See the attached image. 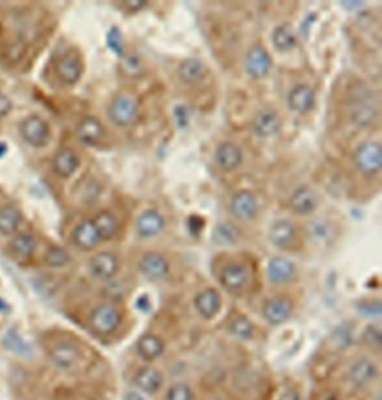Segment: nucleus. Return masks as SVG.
Segmentation results:
<instances>
[{"mask_svg": "<svg viewBox=\"0 0 382 400\" xmlns=\"http://www.w3.org/2000/svg\"><path fill=\"white\" fill-rule=\"evenodd\" d=\"M348 115L359 127H370L378 121L380 102L372 89L366 86L353 89L348 100Z\"/></svg>", "mask_w": 382, "mask_h": 400, "instance_id": "1", "label": "nucleus"}, {"mask_svg": "<svg viewBox=\"0 0 382 400\" xmlns=\"http://www.w3.org/2000/svg\"><path fill=\"white\" fill-rule=\"evenodd\" d=\"M380 142H362L354 153V163L359 172L367 176H373L380 173L382 166V152Z\"/></svg>", "mask_w": 382, "mask_h": 400, "instance_id": "2", "label": "nucleus"}, {"mask_svg": "<svg viewBox=\"0 0 382 400\" xmlns=\"http://www.w3.org/2000/svg\"><path fill=\"white\" fill-rule=\"evenodd\" d=\"M139 113L136 99L132 95H119L114 99L108 109L109 117L119 127L132 125Z\"/></svg>", "mask_w": 382, "mask_h": 400, "instance_id": "3", "label": "nucleus"}, {"mask_svg": "<svg viewBox=\"0 0 382 400\" xmlns=\"http://www.w3.org/2000/svg\"><path fill=\"white\" fill-rule=\"evenodd\" d=\"M21 134L29 145L40 148L49 142V127L43 117L31 115L21 122Z\"/></svg>", "mask_w": 382, "mask_h": 400, "instance_id": "4", "label": "nucleus"}, {"mask_svg": "<svg viewBox=\"0 0 382 400\" xmlns=\"http://www.w3.org/2000/svg\"><path fill=\"white\" fill-rule=\"evenodd\" d=\"M121 315L117 307L104 304L97 307L91 317L93 330L99 335H110L120 325Z\"/></svg>", "mask_w": 382, "mask_h": 400, "instance_id": "5", "label": "nucleus"}, {"mask_svg": "<svg viewBox=\"0 0 382 400\" xmlns=\"http://www.w3.org/2000/svg\"><path fill=\"white\" fill-rule=\"evenodd\" d=\"M230 208L235 217L241 221H250L257 216L259 203L256 195L250 190H239L232 196Z\"/></svg>", "mask_w": 382, "mask_h": 400, "instance_id": "6", "label": "nucleus"}, {"mask_svg": "<svg viewBox=\"0 0 382 400\" xmlns=\"http://www.w3.org/2000/svg\"><path fill=\"white\" fill-rule=\"evenodd\" d=\"M315 104V93L307 84H298L287 94V105L294 112L299 114L309 113Z\"/></svg>", "mask_w": 382, "mask_h": 400, "instance_id": "7", "label": "nucleus"}, {"mask_svg": "<svg viewBox=\"0 0 382 400\" xmlns=\"http://www.w3.org/2000/svg\"><path fill=\"white\" fill-rule=\"evenodd\" d=\"M318 204V194L310 187H299L289 198V207L296 214H311L317 209Z\"/></svg>", "mask_w": 382, "mask_h": 400, "instance_id": "8", "label": "nucleus"}, {"mask_svg": "<svg viewBox=\"0 0 382 400\" xmlns=\"http://www.w3.org/2000/svg\"><path fill=\"white\" fill-rule=\"evenodd\" d=\"M272 66L269 52L261 45H256L249 49L246 57V69L252 78L265 77Z\"/></svg>", "mask_w": 382, "mask_h": 400, "instance_id": "9", "label": "nucleus"}, {"mask_svg": "<svg viewBox=\"0 0 382 400\" xmlns=\"http://www.w3.org/2000/svg\"><path fill=\"white\" fill-rule=\"evenodd\" d=\"M252 126L257 135L262 138H270L276 135L282 128V119L274 109L264 108L256 114Z\"/></svg>", "mask_w": 382, "mask_h": 400, "instance_id": "10", "label": "nucleus"}, {"mask_svg": "<svg viewBox=\"0 0 382 400\" xmlns=\"http://www.w3.org/2000/svg\"><path fill=\"white\" fill-rule=\"evenodd\" d=\"M165 220L160 211L155 209H148L143 211L140 217L137 218V234L145 239H152L165 231Z\"/></svg>", "mask_w": 382, "mask_h": 400, "instance_id": "11", "label": "nucleus"}, {"mask_svg": "<svg viewBox=\"0 0 382 400\" xmlns=\"http://www.w3.org/2000/svg\"><path fill=\"white\" fill-rule=\"evenodd\" d=\"M215 160L222 170L231 172L243 161V152L235 142H222L215 152Z\"/></svg>", "mask_w": 382, "mask_h": 400, "instance_id": "12", "label": "nucleus"}, {"mask_svg": "<svg viewBox=\"0 0 382 400\" xmlns=\"http://www.w3.org/2000/svg\"><path fill=\"white\" fill-rule=\"evenodd\" d=\"M120 268V263L115 255L112 252H99L95 255L89 263V269L93 276L97 279H109L117 275Z\"/></svg>", "mask_w": 382, "mask_h": 400, "instance_id": "13", "label": "nucleus"}, {"mask_svg": "<svg viewBox=\"0 0 382 400\" xmlns=\"http://www.w3.org/2000/svg\"><path fill=\"white\" fill-rule=\"evenodd\" d=\"M297 236V229L294 223L287 218L277 220L270 229V239L278 248L290 247Z\"/></svg>", "mask_w": 382, "mask_h": 400, "instance_id": "14", "label": "nucleus"}, {"mask_svg": "<svg viewBox=\"0 0 382 400\" xmlns=\"http://www.w3.org/2000/svg\"><path fill=\"white\" fill-rule=\"evenodd\" d=\"M82 71L84 69H82L80 59L72 54L64 56L58 62L57 75L59 80L64 85L77 84L82 75Z\"/></svg>", "mask_w": 382, "mask_h": 400, "instance_id": "15", "label": "nucleus"}, {"mask_svg": "<svg viewBox=\"0 0 382 400\" xmlns=\"http://www.w3.org/2000/svg\"><path fill=\"white\" fill-rule=\"evenodd\" d=\"M221 282L228 290H241L249 282V272L241 264L231 263L223 268L221 272Z\"/></svg>", "mask_w": 382, "mask_h": 400, "instance_id": "16", "label": "nucleus"}, {"mask_svg": "<svg viewBox=\"0 0 382 400\" xmlns=\"http://www.w3.org/2000/svg\"><path fill=\"white\" fill-rule=\"evenodd\" d=\"M104 127L97 117L82 119L77 127V137L84 145H95L104 138Z\"/></svg>", "mask_w": 382, "mask_h": 400, "instance_id": "17", "label": "nucleus"}, {"mask_svg": "<svg viewBox=\"0 0 382 400\" xmlns=\"http://www.w3.org/2000/svg\"><path fill=\"white\" fill-rule=\"evenodd\" d=\"M140 269L148 279H160L169 271V263L158 252H148L142 257Z\"/></svg>", "mask_w": 382, "mask_h": 400, "instance_id": "18", "label": "nucleus"}, {"mask_svg": "<svg viewBox=\"0 0 382 400\" xmlns=\"http://www.w3.org/2000/svg\"><path fill=\"white\" fill-rule=\"evenodd\" d=\"M208 69L206 64L198 58H187L178 66V77L184 84H196L206 77Z\"/></svg>", "mask_w": 382, "mask_h": 400, "instance_id": "19", "label": "nucleus"}, {"mask_svg": "<svg viewBox=\"0 0 382 400\" xmlns=\"http://www.w3.org/2000/svg\"><path fill=\"white\" fill-rule=\"evenodd\" d=\"M73 241L82 250H92L101 242V239L93 221H85L75 228Z\"/></svg>", "mask_w": 382, "mask_h": 400, "instance_id": "20", "label": "nucleus"}, {"mask_svg": "<svg viewBox=\"0 0 382 400\" xmlns=\"http://www.w3.org/2000/svg\"><path fill=\"white\" fill-rule=\"evenodd\" d=\"M53 362L61 368H71L81 360V352L72 343H60L51 351Z\"/></svg>", "mask_w": 382, "mask_h": 400, "instance_id": "21", "label": "nucleus"}, {"mask_svg": "<svg viewBox=\"0 0 382 400\" xmlns=\"http://www.w3.org/2000/svg\"><path fill=\"white\" fill-rule=\"evenodd\" d=\"M195 307L204 318H213L221 310V296L213 289H206L198 294L195 299Z\"/></svg>", "mask_w": 382, "mask_h": 400, "instance_id": "22", "label": "nucleus"}, {"mask_svg": "<svg viewBox=\"0 0 382 400\" xmlns=\"http://www.w3.org/2000/svg\"><path fill=\"white\" fill-rule=\"evenodd\" d=\"M296 267L290 259L284 257H274L267 266V276L271 282L280 284L289 282L294 276Z\"/></svg>", "mask_w": 382, "mask_h": 400, "instance_id": "23", "label": "nucleus"}, {"mask_svg": "<svg viewBox=\"0 0 382 400\" xmlns=\"http://www.w3.org/2000/svg\"><path fill=\"white\" fill-rule=\"evenodd\" d=\"M292 305L285 298H272L266 302L263 314L270 323L280 324L290 317Z\"/></svg>", "mask_w": 382, "mask_h": 400, "instance_id": "24", "label": "nucleus"}, {"mask_svg": "<svg viewBox=\"0 0 382 400\" xmlns=\"http://www.w3.org/2000/svg\"><path fill=\"white\" fill-rule=\"evenodd\" d=\"M79 158L72 150H60L53 160V169L56 174L64 178L72 176L79 168Z\"/></svg>", "mask_w": 382, "mask_h": 400, "instance_id": "25", "label": "nucleus"}, {"mask_svg": "<svg viewBox=\"0 0 382 400\" xmlns=\"http://www.w3.org/2000/svg\"><path fill=\"white\" fill-rule=\"evenodd\" d=\"M378 376V368L370 360H359L354 364L350 371V378L353 384L365 386L370 384Z\"/></svg>", "mask_w": 382, "mask_h": 400, "instance_id": "26", "label": "nucleus"}, {"mask_svg": "<svg viewBox=\"0 0 382 400\" xmlns=\"http://www.w3.org/2000/svg\"><path fill=\"white\" fill-rule=\"evenodd\" d=\"M165 345L157 336L147 333L137 342V352L145 360H154L163 353Z\"/></svg>", "mask_w": 382, "mask_h": 400, "instance_id": "27", "label": "nucleus"}, {"mask_svg": "<svg viewBox=\"0 0 382 400\" xmlns=\"http://www.w3.org/2000/svg\"><path fill=\"white\" fill-rule=\"evenodd\" d=\"M97 233L100 235L101 241H108L113 239L119 231V222L117 217L109 211H101L93 220Z\"/></svg>", "mask_w": 382, "mask_h": 400, "instance_id": "28", "label": "nucleus"}, {"mask_svg": "<svg viewBox=\"0 0 382 400\" xmlns=\"http://www.w3.org/2000/svg\"><path fill=\"white\" fill-rule=\"evenodd\" d=\"M162 381L163 378L161 373L155 368H142L135 376V384L137 385V388H141L143 392H156L157 390L161 388Z\"/></svg>", "mask_w": 382, "mask_h": 400, "instance_id": "29", "label": "nucleus"}, {"mask_svg": "<svg viewBox=\"0 0 382 400\" xmlns=\"http://www.w3.org/2000/svg\"><path fill=\"white\" fill-rule=\"evenodd\" d=\"M21 211L16 209V207L6 206L0 209V234L12 235L18 231L21 226Z\"/></svg>", "mask_w": 382, "mask_h": 400, "instance_id": "30", "label": "nucleus"}, {"mask_svg": "<svg viewBox=\"0 0 382 400\" xmlns=\"http://www.w3.org/2000/svg\"><path fill=\"white\" fill-rule=\"evenodd\" d=\"M274 47L279 51H289L297 45V34L289 24L278 25L272 33Z\"/></svg>", "mask_w": 382, "mask_h": 400, "instance_id": "31", "label": "nucleus"}, {"mask_svg": "<svg viewBox=\"0 0 382 400\" xmlns=\"http://www.w3.org/2000/svg\"><path fill=\"white\" fill-rule=\"evenodd\" d=\"M310 236L313 242L327 244L333 239V224L325 218H317L311 222Z\"/></svg>", "mask_w": 382, "mask_h": 400, "instance_id": "32", "label": "nucleus"}, {"mask_svg": "<svg viewBox=\"0 0 382 400\" xmlns=\"http://www.w3.org/2000/svg\"><path fill=\"white\" fill-rule=\"evenodd\" d=\"M13 254L21 259H29L36 249V241L32 235L21 234L16 236L11 242Z\"/></svg>", "mask_w": 382, "mask_h": 400, "instance_id": "33", "label": "nucleus"}, {"mask_svg": "<svg viewBox=\"0 0 382 400\" xmlns=\"http://www.w3.org/2000/svg\"><path fill=\"white\" fill-rule=\"evenodd\" d=\"M238 233L232 224L221 223L213 233V242L219 246H231L237 242Z\"/></svg>", "mask_w": 382, "mask_h": 400, "instance_id": "34", "label": "nucleus"}, {"mask_svg": "<svg viewBox=\"0 0 382 400\" xmlns=\"http://www.w3.org/2000/svg\"><path fill=\"white\" fill-rule=\"evenodd\" d=\"M4 344L10 351H12L18 356L29 357L32 353V349L29 344L26 343L14 330H11L6 333L4 337Z\"/></svg>", "mask_w": 382, "mask_h": 400, "instance_id": "35", "label": "nucleus"}, {"mask_svg": "<svg viewBox=\"0 0 382 400\" xmlns=\"http://www.w3.org/2000/svg\"><path fill=\"white\" fill-rule=\"evenodd\" d=\"M71 256L69 252L59 247L49 248L45 255V262L52 268H62L69 264Z\"/></svg>", "mask_w": 382, "mask_h": 400, "instance_id": "36", "label": "nucleus"}, {"mask_svg": "<svg viewBox=\"0 0 382 400\" xmlns=\"http://www.w3.org/2000/svg\"><path fill=\"white\" fill-rule=\"evenodd\" d=\"M230 330L232 335L241 340H250L254 336V325L244 316H239L231 323Z\"/></svg>", "mask_w": 382, "mask_h": 400, "instance_id": "37", "label": "nucleus"}, {"mask_svg": "<svg viewBox=\"0 0 382 400\" xmlns=\"http://www.w3.org/2000/svg\"><path fill=\"white\" fill-rule=\"evenodd\" d=\"M122 69L128 77H139L143 73V64L137 56H127L122 62Z\"/></svg>", "mask_w": 382, "mask_h": 400, "instance_id": "38", "label": "nucleus"}, {"mask_svg": "<svg viewBox=\"0 0 382 400\" xmlns=\"http://www.w3.org/2000/svg\"><path fill=\"white\" fill-rule=\"evenodd\" d=\"M362 340L370 348L379 350L382 344L381 330L377 327H368L363 332Z\"/></svg>", "mask_w": 382, "mask_h": 400, "instance_id": "39", "label": "nucleus"}, {"mask_svg": "<svg viewBox=\"0 0 382 400\" xmlns=\"http://www.w3.org/2000/svg\"><path fill=\"white\" fill-rule=\"evenodd\" d=\"M167 400H193V392L184 384L174 385L167 395Z\"/></svg>", "mask_w": 382, "mask_h": 400, "instance_id": "40", "label": "nucleus"}, {"mask_svg": "<svg viewBox=\"0 0 382 400\" xmlns=\"http://www.w3.org/2000/svg\"><path fill=\"white\" fill-rule=\"evenodd\" d=\"M107 43H108L109 47L113 49L117 54L121 56L123 53V40H122L120 31L117 27H113L109 31Z\"/></svg>", "mask_w": 382, "mask_h": 400, "instance_id": "41", "label": "nucleus"}, {"mask_svg": "<svg viewBox=\"0 0 382 400\" xmlns=\"http://www.w3.org/2000/svg\"><path fill=\"white\" fill-rule=\"evenodd\" d=\"M359 311L363 317L379 318L381 316V303L373 302V303L362 304L361 307H359Z\"/></svg>", "mask_w": 382, "mask_h": 400, "instance_id": "42", "label": "nucleus"}, {"mask_svg": "<svg viewBox=\"0 0 382 400\" xmlns=\"http://www.w3.org/2000/svg\"><path fill=\"white\" fill-rule=\"evenodd\" d=\"M12 109V102L5 94L0 93V119L6 117Z\"/></svg>", "mask_w": 382, "mask_h": 400, "instance_id": "43", "label": "nucleus"}, {"mask_svg": "<svg viewBox=\"0 0 382 400\" xmlns=\"http://www.w3.org/2000/svg\"><path fill=\"white\" fill-rule=\"evenodd\" d=\"M123 5L130 11H137V10H141L142 8H145L147 3L139 1V0H129V1L123 3Z\"/></svg>", "mask_w": 382, "mask_h": 400, "instance_id": "44", "label": "nucleus"}, {"mask_svg": "<svg viewBox=\"0 0 382 400\" xmlns=\"http://www.w3.org/2000/svg\"><path fill=\"white\" fill-rule=\"evenodd\" d=\"M279 400H300V397L294 390H286L285 392L280 396Z\"/></svg>", "mask_w": 382, "mask_h": 400, "instance_id": "45", "label": "nucleus"}, {"mask_svg": "<svg viewBox=\"0 0 382 400\" xmlns=\"http://www.w3.org/2000/svg\"><path fill=\"white\" fill-rule=\"evenodd\" d=\"M137 307H140L142 310H147L149 307V301L147 297H141L137 301Z\"/></svg>", "mask_w": 382, "mask_h": 400, "instance_id": "46", "label": "nucleus"}, {"mask_svg": "<svg viewBox=\"0 0 382 400\" xmlns=\"http://www.w3.org/2000/svg\"><path fill=\"white\" fill-rule=\"evenodd\" d=\"M123 400H143V398L139 393L132 392L128 393Z\"/></svg>", "mask_w": 382, "mask_h": 400, "instance_id": "47", "label": "nucleus"}, {"mask_svg": "<svg viewBox=\"0 0 382 400\" xmlns=\"http://www.w3.org/2000/svg\"><path fill=\"white\" fill-rule=\"evenodd\" d=\"M6 150H8V147L5 143H0V158H3L4 156L5 153H6Z\"/></svg>", "mask_w": 382, "mask_h": 400, "instance_id": "48", "label": "nucleus"}, {"mask_svg": "<svg viewBox=\"0 0 382 400\" xmlns=\"http://www.w3.org/2000/svg\"><path fill=\"white\" fill-rule=\"evenodd\" d=\"M6 309H8V305L4 304L3 301H0V311H4V310H6Z\"/></svg>", "mask_w": 382, "mask_h": 400, "instance_id": "49", "label": "nucleus"}, {"mask_svg": "<svg viewBox=\"0 0 382 400\" xmlns=\"http://www.w3.org/2000/svg\"><path fill=\"white\" fill-rule=\"evenodd\" d=\"M325 400H337V398H335V397L333 396L326 397Z\"/></svg>", "mask_w": 382, "mask_h": 400, "instance_id": "50", "label": "nucleus"}]
</instances>
